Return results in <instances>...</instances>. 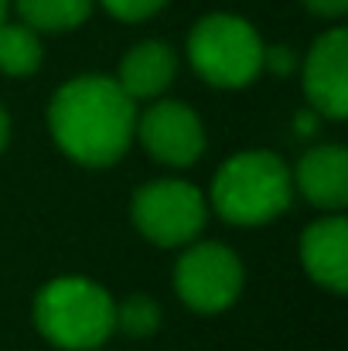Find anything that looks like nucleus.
<instances>
[{"instance_id":"obj_1","label":"nucleus","mask_w":348,"mask_h":351,"mask_svg":"<svg viewBox=\"0 0 348 351\" xmlns=\"http://www.w3.org/2000/svg\"><path fill=\"white\" fill-rule=\"evenodd\" d=\"M133 126L137 103L113 75H79L48 103V130L58 150L82 167L116 164L133 143Z\"/></svg>"},{"instance_id":"obj_2","label":"nucleus","mask_w":348,"mask_h":351,"mask_svg":"<svg viewBox=\"0 0 348 351\" xmlns=\"http://www.w3.org/2000/svg\"><path fill=\"white\" fill-rule=\"evenodd\" d=\"M294 174L273 150L232 154L212 181L209 205L232 226H266L290 208Z\"/></svg>"},{"instance_id":"obj_3","label":"nucleus","mask_w":348,"mask_h":351,"mask_svg":"<svg viewBox=\"0 0 348 351\" xmlns=\"http://www.w3.org/2000/svg\"><path fill=\"white\" fill-rule=\"evenodd\" d=\"M34 324L62 351L103 348L116 331V300L89 276H58L38 290Z\"/></svg>"},{"instance_id":"obj_4","label":"nucleus","mask_w":348,"mask_h":351,"mask_svg":"<svg viewBox=\"0 0 348 351\" xmlns=\"http://www.w3.org/2000/svg\"><path fill=\"white\" fill-rule=\"evenodd\" d=\"M192 69L216 89H242L266 69V45L239 14H205L188 34Z\"/></svg>"},{"instance_id":"obj_5","label":"nucleus","mask_w":348,"mask_h":351,"mask_svg":"<svg viewBox=\"0 0 348 351\" xmlns=\"http://www.w3.org/2000/svg\"><path fill=\"white\" fill-rule=\"evenodd\" d=\"M130 219L147 242L178 249L202 235L205 222H209V198L192 181L157 178L133 191Z\"/></svg>"},{"instance_id":"obj_6","label":"nucleus","mask_w":348,"mask_h":351,"mask_svg":"<svg viewBox=\"0 0 348 351\" xmlns=\"http://www.w3.org/2000/svg\"><path fill=\"white\" fill-rule=\"evenodd\" d=\"M242 259L222 242H188L174 263V293L198 314H219L242 293Z\"/></svg>"},{"instance_id":"obj_7","label":"nucleus","mask_w":348,"mask_h":351,"mask_svg":"<svg viewBox=\"0 0 348 351\" xmlns=\"http://www.w3.org/2000/svg\"><path fill=\"white\" fill-rule=\"evenodd\" d=\"M143 150L167 167H192L205 154L202 117L178 99H154L133 126Z\"/></svg>"},{"instance_id":"obj_8","label":"nucleus","mask_w":348,"mask_h":351,"mask_svg":"<svg viewBox=\"0 0 348 351\" xmlns=\"http://www.w3.org/2000/svg\"><path fill=\"white\" fill-rule=\"evenodd\" d=\"M304 96L325 119L348 117V31H325L304 58Z\"/></svg>"},{"instance_id":"obj_9","label":"nucleus","mask_w":348,"mask_h":351,"mask_svg":"<svg viewBox=\"0 0 348 351\" xmlns=\"http://www.w3.org/2000/svg\"><path fill=\"white\" fill-rule=\"evenodd\" d=\"M301 263L308 269V276L332 290V293H345L348 290V222L345 215L332 212L321 215L318 222H311L301 235Z\"/></svg>"},{"instance_id":"obj_10","label":"nucleus","mask_w":348,"mask_h":351,"mask_svg":"<svg viewBox=\"0 0 348 351\" xmlns=\"http://www.w3.org/2000/svg\"><path fill=\"white\" fill-rule=\"evenodd\" d=\"M294 174V188L321 212H342L348 205V150L342 143L311 147Z\"/></svg>"},{"instance_id":"obj_11","label":"nucleus","mask_w":348,"mask_h":351,"mask_svg":"<svg viewBox=\"0 0 348 351\" xmlns=\"http://www.w3.org/2000/svg\"><path fill=\"white\" fill-rule=\"evenodd\" d=\"M178 75V51L167 41H140L133 45L116 69L119 89L137 103V99H161L164 89Z\"/></svg>"},{"instance_id":"obj_12","label":"nucleus","mask_w":348,"mask_h":351,"mask_svg":"<svg viewBox=\"0 0 348 351\" xmlns=\"http://www.w3.org/2000/svg\"><path fill=\"white\" fill-rule=\"evenodd\" d=\"M45 48L34 27H27L24 21L7 24L0 21V72L10 79H27L41 69Z\"/></svg>"},{"instance_id":"obj_13","label":"nucleus","mask_w":348,"mask_h":351,"mask_svg":"<svg viewBox=\"0 0 348 351\" xmlns=\"http://www.w3.org/2000/svg\"><path fill=\"white\" fill-rule=\"evenodd\" d=\"M96 0H17V14L27 27H34L38 34L48 31H72L79 24H86V17L93 14Z\"/></svg>"},{"instance_id":"obj_14","label":"nucleus","mask_w":348,"mask_h":351,"mask_svg":"<svg viewBox=\"0 0 348 351\" xmlns=\"http://www.w3.org/2000/svg\"><path fill=\"white\" fill-rule=\"evenodd\" d=\"M161 328V307L147 293H133L123 304H116V331L130 338H147Z\"/></svg>"},{"instance_id":"obj_15","label":"nucleus","mask_w":348,"mask_h":351,"mask_svg":"<svg viewBox=\"0 0 348 351\" xmlns=\"http://www.w3.org/2000/svg\"><path fill=\"white\" fill-rule=\"evenodd\" d=\"M167 0H103V7L113 14L116 21H126V24H137V21H147L154 17Z\"/></svg>"},{"instance_id":"obj_16","label":"nucleus","mask_w":348,"mask_h":351,"mask_svg":"<svg viewBox=\"0 0 348 351\" xmlns=\"http://www.w3.org/2000/svg\"><path fill=\"white\" fill-rule=\"evenodd\" d=\"M301 3L318 17H342L348 10V0H301Z\"/></svg>"},{"instance_id":"obj_17","label":"nucleus","mask_w":348,"mask_h":351,"mask_svg":"<svg viewBox=\"0 0 348 351\" xmlns=\"http://www.w3.org/2000/svg\"><path fill=\"white\" fill-rule=\"evenodd\" d=\"M7 140H10V117H7V110L0 106V154H3Z\"/></svg>"},{"instance_id":"obj_18","label":"nucleus","mask_w":348,"mask_h":351,"mask_svg":"<svg viewBox=\"0 0 348 351\" xmlns=\"http://www.w3.org/2000/svg\"><path fill=\"white\" fill-rule=\"evenodd\" d=\"M7 17V0H0V21Z\"/></svg>"}]
</instances>
